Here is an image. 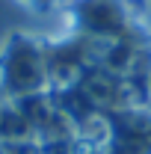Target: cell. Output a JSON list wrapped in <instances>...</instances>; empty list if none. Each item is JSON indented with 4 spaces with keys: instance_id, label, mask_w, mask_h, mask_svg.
<instances>
[{
    "instance_id": "obj_1",
    "label": "cell",
    "mask_w": 151,
    "mask_h": 154,
    "mask_svg": "<svg viewBox=\"0 0 151 154\" xmlns=\"http://www.w3.org/2000/svg\"><path fill=\"white\" fill-rule=\"evenodd\" d=\"M48 80V65H45V51L27 36H12L3 59H0V83L3 92L9 95H36Z\"/></svg>"
},
{
    "instance_id": "obj_2",
    "label": "cell",
    "mask_w": 151,
    "mask_h": 154,
    "mask_svg": "<svg viewBox=\"0 0 151 154\" xmlns=\"http://www.w3.org/2000/svg\"><path fill=\"white\" fill-rule=\"evenodd\" d=\"M77 33L83 38H125L128 15L119 0H80L74 6Z\"/></svg>"
},
{
    "instance_id": "obj_3",
    "label": "cell",
    "mask_w": 151,
    "mask_h": 154,
    "mask_svg": "<svg viewBox=\"0 0 151 154\" xmlns=\"http://www.w3.org/2000/svg\"><path fill=\"white\" fill-rule=\"evenodd\" d=\"M110 154H151V119L148 116H125L116 122Z\"/></svg>"
}]
</instances>
